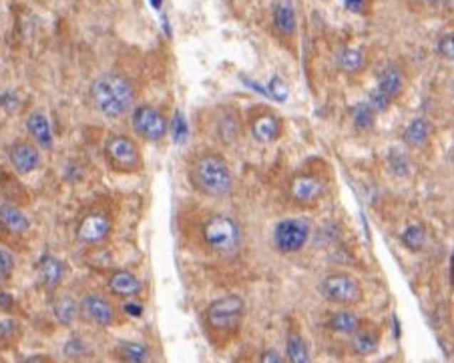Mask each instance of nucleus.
Masks as SVG:
<instances>
[{"mask_svg":"<svg viewBox=\"0 0 454 363\" xmlns=\"http://www.w3.org/2000/svg\"><path fill=\"white\" fill-rule=\"evenodd\" d=\"M95 109L107 119H121L135 105L133 85L121 75H103L89 88Z\"/></svg>","mask_w":454,"mask_h":363,"instance_id":"f257e3e1","label":"nucleus"},{"mask_svg":"<svg viewBox=\"0 0 454 363\" xmlns=\"http://www.w3.org/2000/svg\"><path fill=\"white\" fill-rule=\"evenodd\" d=\"M191 183L205 197H225L233 189L232 169L220 154H203L191 169Z\"/></svg>","mask_w":454,"mask_h":363,"instance_id":"f03ea898","label":"nucleus"},{"mask_svg":"<svg viewBox=\"0 0 454 363\" xmlns=\"http://www.w3.org/2000/svg\"><path fill=\"white\" fill-rule=\"evenodd\" d=\"M201 235H203V241H205V245L210 247L211 251L223 255V257L235 253L242 247V241H244L239 225L227 215H213V217H210L203 223Z\"/></svg>","mask_w":454,"mask_h":363,"instance_id":"7ed1b4c3","label":"nucleus"},{"mask_svg":"<svg viewBox=\"0 0 454 363\" xmlns=\"http://www.w3.org/2000/svg\"><path fill=\"white\" fill-rule=\"evenodd\" d=\"M244 299L239 295H225L205 309V321L215 333H235L244 321Z\"/></svg>","mask_w":454,"mask_h":363,"instance_id":"20e7f679","label":"nucleus"},{"mask_svg":"<svg viewBox=\"0 0 454 363\" xmlns=\"http://www.w3.org/2000/svg\"><path fill=\"white\" fill-rule=\"evenodd\" d=\"M320 293L326 301H330L334 305H358L364 301V289L360 279H356L350 273H332L320 283Z\"/></svg>","mask_w":454,"mask_h":363,"instance_id":"39448f33","label":"nucleus"},{"mask_svg":"<svg viewBox=\"0 0 454 363\" xmlns=\"http://www.w3.org/2000/svg\"><path fill=\"white\" fill-rule=\"evenodd\" d=\"M105 159L117 173H135L143 165L139 144L125 135H115L105 143Z\"/></svg>","mask_w":454,"mask_h":363,"instance_id":"423d86ee","label":"nucleus"},{"mask_svg":"<svg viewBox=\"0 0 454 363\" xmlns=\"http://www.w3.org/2000/svg\"><path fill=\"white\" fill-rule=\"evenodd\" d=\"M310 221L294 217L282 219L274 229V247L279 253H298L310 239Z\"/></svg>","mask_w":454,"mask_h":363,"instance_id":"0eeeda50","label":"nucleus"},{"mask_svg":"<svg viewBox=\"0 0 454 363\" xmlns=\"http://www.w3.org/2000/svg\"><path fill=\"white\" fill-rule=\"evenodd\" d=\"M131 122H133L135 132L145 139V141H151V143H157L161 141L167 135V119L163 117L161 110H157L155 107H149V105H141L133 110V117H131Z\"/></svg>","mask_w":454,"mask_h":363,"instance_id":"6e6552de","label":"nucleus"},{"mask_svg":"<svg viewBox=\"0 0 454 363\" xmlns=\"http://www.w3.org/2000/svg\"><path fill=\"white\" fill-rule=\"evenodd\" d=\"M78 315L83 320L89 321V323H93V325H97V327H109V325L115 323V317H117L111 301H107L99 293H89V295L81 299Z\"/></svg>","mask_w":454,"mask_h":363,"instance_id":"1a4fd4ad","label":"nucleus"},{"mask_svg":"<svg viewBox=\"0 0 454 363\" xmlns=\"http://www.w3.org/2000/svg\"><path fill=\"white\" fill-rule=\"evenodd\" d=\"M324 193V183L314 175H296L289 183V199L299 207H314Z\"/></svg>","mask_w":454,"mask_h":363,"instance_id":"9d476101","label":"nucleus"},{"mask_svg":"<svg viewBox=\"0 0 454 363\" xmlns=\"http://www.w3.org/2000/svg\"><path fill=\"white\" fill-rule=\"evenodd\" d=\"M111 229L113 223L107 215L91 213L78 223L77 239L85 245H99V243L107 241V237L111 235Z\"/></svg>","mask_w":454,"mask_h":363,"instance_id":"9b49d317","label":"nucleus"},{"mask_svg":"<svg viewBox=\"0 0 454 363\" xmlns=\"http://www.w3.org/2000/svg\"><path fill=\"white\" fill-rule=\"evenodd\" d=\"M9 161L14 167L16 173L29 175L41 165V153L31 143H14L9 149Z\"/></svg>","mask_w":454,"mask_h":363,"instance_id":"f8f14e48","label":"nucleus"},{"mask_svg":"<svg viewBox=\"0 0 454 363\" xmlns=\"http://www.w3.org/2000/svg\"><path fill=\"white\" fill-rule=\"evenodd\" d=\"M252 132L259 143H276L284 132V122L274 112H259L252 121Z\"/></svg>","mask_w":454,"mask_h":363,"instance_id":"ddd939ff","label":"nucleus"},{"mask_svg":"<svg viewBox=\"0 0 454 363\" xmlns=\"http://www.w3.org/2000/svg\"><path fill=\"white\" fill-rule=\"evenodd\" d=\"M350 337H352L350 345H352V349L358 355H372V353H376L378 347H380V340H382L380 330H378L376 325H364V323Z\"/></svg>","mask_w":454,"mask_h":363,"instance_id":"4468645a","label":"nucleus"},{"mask_svg":"<svg viewBox=\"0 0 454 363\" xmlns=\"http://www.w3.org/2000/svg\"><path fill=\"white\" fill-rule=\"evenodd\" d=\"M65 273H67L65 263H63L61 259L53 257V255H45V257L38 261V277H41V283H43L46 289H51V291L63 283Z\"/></svg>","mask_w":454,"mask_h":363,"instance_id":"2eb2a0df","label":"nucleus"},{"mask_svg":"<svg viewBox=\"0 0 454 363\" xmlns=\"http://www.w3.org/2000/svg\"><path fill=\"white\" fill-rule=\"evenodd\" d=\"M274 24L277 33L284 36H292L298 31V14L292 0H277L274 6Z\"/></svg>","mask_w":454,"mask_h":363,"instance_id":"dca6fc26","label":"nucleus"},{"mask_svg":"<svg viewBox=\"0 0 454 363\" xmlns=\"http://www.w3.org/2000/svg\"><path fill=\"white\" fill-rule=\"evenodd\" d=\"M26 129H29V135L36 141L38 147L53 149L55 137H53V127H51V121L46 119V115H43V112H33L26 119Z\"/></svg>","mask_w":454,"mask_h":363,"instance_id":"f3484780","label":"nucleus"},{"mask_svg":"<svg viewBox=\"0 0 454 363\" xmlns=\"http://www.w3.org/2000/svg\"><path fill=\"white\" fill-rule=\"evenodd\" d=\"M0 227L12 235H23L29 231L31 221L19 207H14L11 203H2L0 205Z\"/></svg>","mask_w":454,"mask_h":363,"instance_id":"a211bd4d","label":"nucleus"},{"mask_svg":"<svg viewBox=\"0 0 454 363\" xmlns=\"http://www.w3.org/2000/svg\"><path fill=\"white\" fill-rule=\"evenodd\" d=\"M109 289L117 298H135L143 291V283L131 271H117L109 279Z\"/></svg>","mask_w":454,"mask_h":363,"instance_id":"6ab92c4d","label":"nucleus"},{"mask_svg":"<svg viewBox=\"0 0 454 363\" xmlns=\"http://www.w3.org/2000/svg\"><path fill=\"white\" fill-rule=\"evenodd\" d=\"M384 95H388L392 100H396L404 93V75L398 66L390 65L386 66L380 77H378V87Z\"/></svg>","mask_w":454,"mask_h":363,"instance_id":"aec40b11","label":"nucleus"},{"mask_svg":"<svg viewBox=\"0 0 454 363\" xmlns=\"http://www.w3.org/2000/svg\"><path fill=\"white\" fill-rule=\"evenodd\" d=\"M336 66L346 75H360L366 68V56L360 48H342L336 56Z\"/></svg>","mask_w":454,"mask_h":363,"instance_id":"412c9836","label":"nucleus"},{"mask_svg":"<svg viewBox=\"0 0 454 363\" xmlns=\"http://www.w3.org/2000/svg\"><path fill=\"white\" fill-rule=\"evenodd\" d=\"M362 325V320L352 313V311H336L328 317V330H332L334 333H342V335H352L358 327Z\"/></svg>","mask_w":454,"mask_h":363,"instance_id":"4be33fe9","label":"nucleus"},{"mask_svg":"<svg viewBox=\"0 0 454 363\" xmlns=\"http://www.w3.org/2000/svg\"><path fill=\"white\" fill-rule=\"evenodd\" d=\"M430 122L426 119H414L404 131V143L408 147H414V149L424 147L426 141L430 139Z\"/></svg>","mask_w":454,"mask_h":363,"instance_id":"5701e85b","label":"nucleus"},{"mask_svg":"<svg viewBox=\"0 0 454 363\" xmlns=\"http://www.w3.org/2000/svg\"><path fill=\"white\" fill-rule=\"evenodd\" d=\"M53 311L61 325H73L78 317V303L71 295H63L53 301Z\"/></svg>","mask_w":454,"mask_h":363,"instance_id":"b1692460","label":"nucleus"},{"mask_svg":"<svg viewBox=\"0 0 454 363\" xmlns=\"http://www.w3.org/2000/svg\"><path fill=\"white\" fill-rule=\"evenodd\" d=\"M286 353L288 359L294 363H308L310 362V352H308V343L304 342V337L298 331H292L286 340Z\"/></svg>","mask_w":454,"mask_h":363,"instance_id":"393cba45","label":"nucleus"},{"mask_svg":"<svg viewBox=\"0 0 454 363\" xmlns=\"http://www.w3.org/2000/svg\"><path fill=\"white\" fill-rule=\"evenodd\" d=\"M117 353L123 362H133V363H143L149 362V347L139 342H123L117 347Z\"/></svg>","mask_w":454,"mask_h":363,"instance_id":"a878e982","label":"nucleus"},{"mask_svg":"<svg viewBox=\"0 0 454 363\" xmlns=\"http://www.w3.org/2000/svg\"><path fill=\"white\" fill-rule=\"evenodd\" d=\"M350 115H352V122H354L358 131H370L374 127V121H376V112L370 109V105L366 100L356 102L350 110Z\"/></svg>","mask_w":454,"mask_h":363,"instance_id":"bb28decb","label":"nucleus"},{"mask_svg":"<svg viewBox=\"0 0 454 363\" xmlns=\"http://www.w3.org/2000/svg\"><path fill=\"white\" fill-rule=\"evenodd\" d=\"M402 245L408 249V251H414V253H418V251H422L424 247H426V231L422 229L421 225H410V227H406L404 229V233H402Z\"/></svg>","mask_w":454,"mask_h":363,"instance_id":"cd10ccee","label":"nucleus"},{"mask_svg":"<svg viewBox=\"0 0 454 363\" xmlns=\"http://www.w3.org/2000/svg\"><path fill=\"white\" fill-rule=\"evenodd\" d=\"M368 105H370V109L374 110V112H386L390 109V105H392V99L384 95L380 88H372L370 93H368V100H366Z\"/></svg>","mask_w":454,"mask_h":363,"instance_id":"c85d7f7f","label":"nucleus"},{"mask_svg":"<svg viewBox=\"0 0 454 363\" xmlns=\"http://www.w3.org/2000/svg\"><path fill=\"white\" fill-rule=\"evenodd\" d=\"M239 132V125L235 121L233 115H225V119L220 121V135H222L223 143H232L233 139L237 137Z\"/></svg>","mask_w":454,"mask_h":363,"instance_id":"c756f323","label":"nucleus"},{"mask_svg":"<svg viewBox=\"0 0 454 363\" xmlns=\"http://www.w3.org/2000/svg\"><path fill=\"white\" fill-rule=\"evenodd\" d=\"M19 337V323L14 320L0 321V345H9Z\"/></svg>","mask_w":454,"mask_h":363,"instance_id":"7c9ffc66","label":"nucleus"},{"mask_svg":"<svg viewBox=\"0 0 454 363\" xmlns=\"http://www.w3.org/2000/svg\"><path fill=\"white\" fill-rule=\"evenodd\" d=\"M388 161H390V167H392V171H394L396 175L408 177L410 163H408V159H406V154L398 153V151H392Z\"/></svg>","mask_w":454,"mask_h":363,"instance_id":"2f4dec72","label":"nucleus"},{"mask_svg":"<svg viewBox=\"0 0 454 363\" xmlns=\"http://www.w3.org/2000/svg\"><path fill=\"white\" fill-rule=\"evenodd\" d=\"M0 107L12 115L21 109V97L14 90H4V93H0Z\"/></svg>","mask_w":454,"mask_h":363,"instance_id":"473e14b6","label":"nucleus"},{"mask_svg":"<svg viewBox=\"0 0 454 363\" xmlns=\"http://www.w3.org/2000/svg\"><path fill=\"white\" fill-rule=\"evenodd\" d=\"M12 271H14V257L11 251L0 249V281H6L12 275Z\"/></svg>","mask_w":454,"mask_h":363,"instance_id":"72a5a7b5","label":"nucleus"},{"mask_svg":"<svg viewBox=\"0 0 454 363\" xmlns=\"http://www.w3.org/2000/svg\"><path fill=\"white\" fill-rule=\"evenodd\" d=\"M436 51H438V53H440L444 58L453 60L454 58V34L453 33L443 34V36L438 38V43H436Z\"/></svg>","mask_w":454,"mask_h":363,"instance_id":"f704fd0d","label":"nucleus"},{"mask_svg":"<svg viewBox=\"0 0 454 363\" xmlns=\"http://www.w3.org/2000/svg\"><path fill=\"white\" fill-rule=\"evenodd\" d=\"M63 352H65L68 359H81L87 353V345H85V342H81V340H71V342L65 343V349Z\"/></svg>","mask_w":454,"mask_h":363,"instance_id":"c9c22d12","label":"nucleus"},{"mask_svg":"<svg viewBox=\"0 0 454 363\" xmlns=\"http://www.w3.org/2000/svg\"><path fill=\"white\" fill-rule=\"evenodd\" d=\"M368 0H344V9L354 14H364Z\"/></svg>","mask_w":454,"mask_h":363,"instance_id":"e433bc0d","label":"nucleus"},{"mask_svg":"<svg viewBox=\"0 0 454 363\" xmlns=\"http://www.w3.org/2000/svg\"><path fill=\"white\" fill-rule=\"evenodd\" d=\"M185 135H187V125L183 121V117H175V143H185Z\"/></svg>","mask_w":454,"mask_h":363,"instance_id":"4c0bfd02","label":"nucleus"},{"mask_svg":"<svg viewBox=\"0 0 454 363\" xmlns=\"http://www.w3.org/2000/svg\"><path fill=\"white\" fill-rule=\"evenodd\" d=\"M125 313H127V315H131V317H141V313H143V305H139L137 301H129V303H125Z\"/></svg>","mask_w":454,"mask_h":363,"instance_id":"58836bf2","label":"nucleus"},{"mask_svg":"<svg viewBox=\"0 0 454 363\" xmlns=\"http://www.w3.org/2000/svg\"><path fill=\"white\" fill-rule=\"evenodd\" d=\"M262 362L264 363H272V362H276V363H284L286 362V357H282L279 353L276 352V349H267L264 355H262Z\"/></svg>","mask_w":454,"mask_h":363,"instance_id":"ea45409f","label":"nucleus"},{"mask_svg":"<svg viewBox=\"0 0 454 363\" xmlns=\"http://www.w3.org/2000/svg\"><path fill=\"white\" fill-rule=\"evenodd\" d=\"M12 305H14V298L11 293H0V311H11Z\"/></svg>","mask_w":454,"mask_h":363,"instance_id":"a19ab883","label":"nucleus"},{"mask_svg":"<svg viewBox=\"0 0 454 363\" xmlns=\"http://www.w3.org/2000/svg\"><path fill=\"white\" fill-rule=\"evenodd\" d=\"M26 362H48V357H43V355H34V357H29Z\"/></svg>","mask_w":454,"mask_h":363,"instance_id":"79ce46f5","label":"nucleus"},{"mask_svg":"<svg viewBox=\"0 0 454 363\" xmlns=\"http://www.w3.org/2000/svg\"><path fill=\"white\" fill-rule=\"evenodd\" d=\"M421 4H424V6H434V4H438V0H418Z\"/></svg>","mask_w":454,"mask_h":363,"instance_id":"37998d69","label":"nucleus"},{"mask_svg":"<svg viewBox=\"0 0 454 363\" xmlns=\"http://www.w3.org/2000/svg\"><path fill=\"white\" fill-rule=\"evenodd\" d=\"M394 330H396V337H400V327H398V320H394Z\"/></svg>","mask_w":454,"mask_h":363,"instance_id":"c03bdc74","label":"nucleus"},{"mask_svg":"<svg viewBox=\"0 0 454 363\" xmlns=\"http://www.w3.org/2000/svg\"><path fill=\"white\" fill-rule=\"evenodd\" d=\"M0 93H2V90H0Z\"/></svg>","mask_w":454,"mask_h":363,"instance_id":"a18cd8bd","label":"nucleus"}]
</instances>
